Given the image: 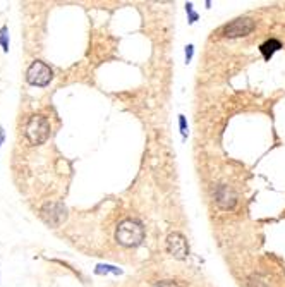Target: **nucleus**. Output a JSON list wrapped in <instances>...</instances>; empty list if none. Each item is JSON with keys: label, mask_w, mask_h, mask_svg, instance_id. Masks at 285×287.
I'll return each mask as SVG.
<instances>
[{"label": "nucleus", "mask_w": 285, "mask_h": 287, "mask_svg": "<svg viewBox=\"0 0 285 287\" xmlns=\"http://www.w3.org/2000/svg\"><path fill=\"white\" fill-rule=\"evenodd\" d=\"M24 132L31 145H43L50 138V122L43 116H31L26 122Z\"/></svg>", "instance_id": "2"}, {"label": "nucleus", "mask_w": 285, "mask_h": 287, "mask_svg": "<svg viewBox=\"0 0 285 287\" xmlns=\"http://www.w3.org/2000/svg\"><path fill=\"white\" fill-rule=\"evenodd\" d=\"M0 47H2L4 52H9V29L7 26L0 28Z\"/></svg>", "instance_id": "9"}, {"label": "nucleus", "mask_w": 285, "mask_h": 287, "mask_svg": "<svg viewBox=\"0 0 285 287\" xmlns=\"http://www.w3.org/2000/svg\"><path fill=\"white\" fill-rule=\"evenodd\" d=\"M103 272H114V274H120V270L114 269V266H109V265H98V266H96V274H103Z\"/></svg>", "instance_id": "10"}, {"label": "nucleus", "mask_w": 285, "mask_h": 287, "mask_svg": "<svg viewBox=\"0 0 285 287\" xmlns=\"http://www.w3.org/2000/svg\"><path fill=\"white\" fill-rule=\"evenodd\" d=\"M193 48H194L193 45H189L188 48H186V61L188 62L191 61V57H193Z\"/></svg>", "instance_id": "13"}, {"label": "nucleus", "mask_w": 285, "mask_h": 287, "mask_svg": "<svg viewBox=\"0 0 285 287\" xmlns=\"http://www.w3.org/2000/svg\"><path fill=\"white\" fill-rule=\"evenodd\" d=\"M42 217L50 227H58L67 219V210L62 203H47L42 208Z\"/></svg>", "instance_id": "4"}, {"label": "nucleus", "mask_w": 285, "mask_h": 287, "mask_svg": "<svg viewBox=\"0 0 285 287\" xmlns=\"http://www.w3.org/2000/svg\"><path fill=\"white\" fill-rule=\"evenodd\" d=\"M4 138H6V135H4V129L0 127V145L4 143Z\"/></svg>", "instance_id": "15"}, {"label": "nucleus", "mask_w": 285, "mask_h": 287, "mask_svg": "<svg viewBox=\"0 0 285 287\" xmlns=\"http://www.w3.org/2000/svg\"><path fill=\"white\" fill-rule=\"evenodd\" d=\"M254 21L249 17H239L235 21L229 23L227 26L223 28V36L227 38H240V36H248L249 33H253L254 29Z\"/></svg>", "instance_id": "5"}, {"label": "nucleus", "mask_w": 285, "mask_h": 287, "mask_svg": "<svg viewBox=\"0 0 285 287\" xmlns=\"http://www.w3.org/2000/svg\"><path fill=\"white\" fill-rule=\"evenodd\" d=\"M280 48H282V43H280L278 40H268V42H264L263 45L259 47V50H261L264 59H270L275 52L280 50Z\"/></svg>", "instance_id": "8"}, {"label": "nucleus", "mask_w": 285, "mask_h": 287, "mask_svg": "<svg viewBox=\"0 0 285 287\" xmlns=\"http://www.w3.org/2000/svg\"><path fill=\"white\" fill-rule=\"evenodd\" d=\"M52 69L42 61H34L26 71V81L33 86H47L52 81Z\"/></svg>", "instance_id": "3"}, {"label": "nucleus", "mask_w": 285, "mask_h": 287, "mask_svg": "<svg viewBox=\"0 0 285 287\" xmlns=\"http://www.w3.org/2000/svg\"><path fill=\"white\" fill-rule=\"evenodd\" d=\"M115 239L119 241V244L132 248V246H139L142 239H145V227L141 222L126 219L122 220L119 227L115 231Z\"/></svg>", "instance_id": "1"}, {"label": "nucleus", "mask_w": 285, "mask_h": 287, "mask_svg": "<svg viewBox=\"0 0 285 287\" xmlns=\"http://www.w3.org/2000/svg\"><path fill=\"white\" fill-rule=\"evenodd\" d=\"M179 122H180V131H182V135L186 136V132H188V131H186V119H184V116L179 117Z\"/></svg>", "instance_id": "14"}, {"label": "nucleus", "mask_w": 285, "mask_h": 287, "mask_svg": "<svg viewBox=\"0 0 285 287\" xmlns=\"http://www.w3.org/2000/svg\"><path fill=\"white\" fill-rule=\"evenodd\" d=\"M167 251H169L170 256H174L177 260H184L189 253V246L186 237L180 234V232H172V234L167 237Z\"/></svg>", "instance_id": "6"}, {"label": "nucleus", "mask_w": 285, "mask_h": 287, "mask_svg": "<svg viewBox=\"0 0 285 287\" xmlns=\"http://www.w3.org/2000/svg\"><path fill=\"white\" fill-rule=\"evenodd\" d=\"M186 11L189 12V16H191V23H194V21H196V17H198V16H196V14L193 12V4H188V6H186Z\"/></svg>", "instance_id": "12"}, {"label": "nucleus", "mask_w": 285, "mask_h": 287, "mask_svg": "<svg viewBox=\"0 0 285 287\" xmlns=\"http://www.w3.org/2000/svg\"><path fill=\"white\" fill-rule=\"evenodd\" d=\"M153 287H180V285L174 280H161V282H156Z\"/></svg>", "instance_id": "11"}, {"label": "nucleus", "mask_w": 285, "mask_h": 287, "mask_svg": "<svg viewBox=\"0 0 285 287\" xmlns=\"http://www.w3.org/2000/svg\"><path fill=\"white\" fill-rule=\"evenodd\" d=\"M215 201L220 208L223 210H232L235 205H237V195L230 186L227 184H220L217 189H215Z\"/></svg>", "instance_id": "7"}]
</instances>
